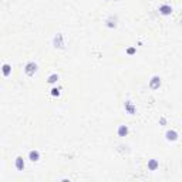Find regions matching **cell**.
Wrapping results in <instances>:
<instances>
[{
  "label": "cell",
  "instance_id": "1",
  "mask_svg": "<svg viewBox=\"0 0 182 182\" xmlns=\"http://www.w3.org/2000/svg\"><path fill=\"white\" fill-rule=\"evenodd\" d=\"M36 71H37V64H36V63H33V61L27 63L26 67H24V73H26V75H29V77L34 75Z\"/></svg>",
  "mask_w": 182,
  "mask_h": 182
},
{
  "label": "cell",
  "instance_id": "2",
  "mask_svg": "<svg viewBox=\"0 0 182 182\" xmlns=\"http://www.w3.org/2000/svg\"><path fill=\"white\" fill-rule=\"evenodd\" d=\"M161 87V78L158 75H154L150 81V88L151 90H158Z\"/></svg>",
  "mask_w": 182,
  "mask_h": 182
},
{
  "label": "cell",
  "instance_id": "3",
  "mask_svg": "<svg viewBox=\"0 0 182 182\" xmlns=\"http://www.w3.org/2000/svg\"><path fill=\"white\" fill-rule=\"evenodd\" d=\"M54 47H58V48L64 47V36L63 34H57L54 37Z\"/></svg>",
  "mask_w": 182,
  "mask_h": 182
},
{
  "label": "cell",
  "instance_id": "4",
  "mask_svg": "<svg viewBox=\"0 0 182 182\" xmlns=\"http://www.w3.org/2000/svg\"><path fill=\"white\" fill-rule=\"evenodd\" d=\"M160 13L164 14V16H169L172 13V7L169 4H161L160 6Z\"/></svg>",
  "mask_w": 182,
  "mask_h": 182
},
{
  "label": "cell",
  "instance_id": "5",
  "mask_svg": "<svg viewBox=\"0 0 182 182\" xmlns=\"http://www.w3.org/2000/svg\"><path fill=\"white\" fill-rule=\"evenodd\" d=\"M124 107H125V111L128 112L129 115H134V114H135V111H137V110H135V105H134L131 101H125Z\"/></svg>",
  "mask_w": 182,
  "mask_h": 182
},
{
  "label": "cell",
  "instance_id": "6",
  "mask_svg": "<svg viewBox=\"0 0 182 182\" xmlns=\"http://www.w3.org/2000/svg\"><path fill=\"white\" fill-rule=\"evenodd\" d=\"M165 137H167L168 141H176L178 139V132L175 129H168L167 134H165Z\"/></svg>",
  "mask_w": 182,
  "mask_h": 182
},
{
  "label": "cell",
  "instance_id": "7",
  "mask_svg": "<svg viewBox=\"0 0 182 182\" xmlns=\"http://www.w3.org/2000/svg\"><path fill=\"white\" fill-rule=\"evenodd\" d=\"M29 160L32 161V162H37V161L40 160V152L37 150H32L29 152Z\"/></svg>",
  "mask_w": 182,
  "mask_h": 182
},
{
  "label": "cell",
  "instance_id": "8",
  "mask_svg": "<svg viewBox=\"0 0 182 182\" xmlns=\"http://www.w3.org/2000/svg\"><path fill=\"white\" fill-rule=\"evenodd\" d=\"M14 165H16L17 171H23L24 169V160H23V157H17L16 161H14Z\"/></svg>",
  "mask_w": 182,
  "mask_h": 182
},
{
  "label": "cell",
  "instance_id": "9",
  "mask_svg": "<svg viewBox=\"0 0 182 182\" xmlns=\"http://www.w3.org/2000/svg\"><path fill=\"white\" fill-rule=\"evenodd\" d=\"M117 132L119 137H127V135H128V127H127V125H119L117 129Z\"/></svg>",
  "mask_w": 182,
  "mask_h": 182
},
{
  "label": "cell",
  "instance_id": "10",
  "mask_svg": "<svg viewBox=\"0 0 182 182\" xmlns=\"http://www.w3.org/2000/svg\"><path fill=\"white\" fill-rule=\"evenodd\" d=\"M158 167H160V164H158V161L157 160H150L148 161V169H150V171H155Z\"/></svg>",
  "mask_w": 182,
  "mask_h": 182
},
{
  "label": "cell",
  "instance_id": "11",
  "mask_svg": "<svg viewBox=\"0 0 182 182\" xmlns=\"http://www.w3.org/2000/svg\"><path fill=\"white\" fill-rule=\"evenodd\" d=\"M11 73V65L10 64H3V75L4 77H9Z\"/></svg>",
  "mask_w": 182,
  "mask_h": 182
},
{
  "label": "cell",
  "instance_id": "12",
  "mask_svg": "<svg viewBox=\"0 0 182 182\" xmlns=\"http://www.w3.org/2000/svg\"><path fill=\"white\" fill-rule=\"evenodd\" d=\"M57 80H58V74L54 73V74H51L50 77H48L47 81H48V84H54V83H57Z\"/></svg>",
  "mask_w": 182,
  "mask_h": 182
},
{
  "label": "cell",
  "instance_id": "13",
  "mask_svg": "<svg viewBox=\"0 0 182 182\" xmlns=\"http://www.w3.org/2000/svg\"><path fill=\"white\" fill-rule=\"evenodd\" d=\"M115 22H117V19L111 16V17H110V19L107 20V23H108L107 26H108V27H115V26H117V23H115Z\"/></svg>",
  "mask_w": 182,
  "mask_h": 182
},
{
  "label": "cell",
  "instance_id": "14",
  "mask_svg": "<svg viewBox=\"0 0 182 182\" xmlns=\"http://www.w3.org/2000/svg\"><path fill=\"white\" fill-rule=\"evenodd\" d=\"M51 96H60V87H58V88H53V90H51Z\"/></svg>",
  "mask_w": 182,
  "mask_h": 182
},
{
  "label": "cell",
  "instance_id": "15",
  "mask_svg": "<svg viewBox=\"0 0 182 182\" xmlns=\"http://www.w3.org/2000/svg\"><path fill=\"white\" fill-rule=\"evenodd\" d=\"M134 51H135V48H128V53H129V54H132Z\"/></svg>",
  "mask_w": 182,
  "mask_h": 182
}]
</instances>
